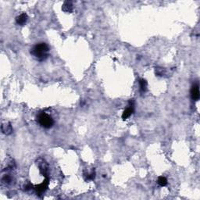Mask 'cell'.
<instances>
[{
  "label": "cell",
  "instance_id": "cell-10",
  "mask_svg": "<svg viewBox=\"0 0 200 200\" xmlns=\"http://www.w3.org/2000/svg\"><path fill=\"white\" fill-rule=\"evenodd\" d=\"M95 178H96V172H95V170H92L90 173H87V174L84 173V178H85L86 181L93 180V179H95Z\"/></svg>",
  "mask_w": 200,
  "mask_h": 200
},
{
  "label": "cell",
  "instance_id": "cell-1",
  "mask_svg": "<svg viewBox=\"0 0 200 200\" xmlns=\"http://www.w3.org/2000/svg\"><path fill=\"white\" fill-rule=\"evenodd\" d=\"M31 54L38 61H44L49 56V47L46 43L41 42L34 45L31 49Z\"/></svg>",
  "mask_w": 200,
  "mask_h": 200
},
{
  "label": "cell",
  "instance_id": "cell-12",
  "mask_svg": "<svg viewBox=\"0 0 200 200\" xmlns=\"http://www.w3.org/2000/svg\"><path fill=\"white\" fill-rule=\"evenodd\" d=\"M158 184H160V186H162V187L166 186V184H167V180H166V178H164V177H163V176L159 177Z\"/></svg>",
  "mask_w": 200,
  "mask_h": 200
},
{
  "label": "cell",
  "instance_id": "cell-4",
  "mask_svg": "<svg viewBox=\"0 0 200 200\" xmlns=\"http://www.w3.org/2000/svg\"><path fill=\"white\" fill-rule=\"evenodd\" d=\"M191 98L194 101H197L199 99V84H194L191 88Z\"/></svg>",
  "mask_w": 200,
  "mask_h": 200
},
{
  "label": "cell",
  "instance_id": "cell-8",
  "mask_svg": "<svg viewBox=\"0 0 200 200\" xmlns=\"http://www.w3.org/2000/svg\"><path fill=\"white\" fill-rule=\"evenodd\" d=\"M129 106H130V107L127 108L126 110H124V113H123L122 119H124V120H126L128 117H130V116H131V114L134 113V106H131L130 105Z\"/></svg>",
  "mask_w": 200,
  "mask_h": 200
},
{
  "label": "cell",
  "instance_id": "cell-9",
  "mask_svg": "<svg viewBox=\"0 0 200 200\" xmlns=\"http://www.w3.org/2000/svg\"><path fill=\"white\" fill-rule=\"evenodd\" d=\"M147 81L145 79L139 80V86H140L141 92H145L147 90Z\"/></svg>",
  "mask_w": 200,
  "mask_h": 200
},
{
  "label": "cell",
  "instance_id": "cell-2",
  "mask_svg": "<svg viewBox=\"0 0 200 200\" xmlns=\"http://www.w3.org/2000/svg\"><path fill=\"white\" fill-rule=\"evenodd\" d=\"M37 120H38V124H40L42 128H46V129H49L54 125L53 118L50 115L45 112L38 113V115L37 116Z\"/></svg>",
  "mask_w": 200,
  "mask_h": 200
},
{
  "label": "cell",
  "instance_id": "cell-6",
  "mask_svg": "<svg viewBox=\"0 0 200 200\" xmlns=\"http://www.w3.org/2000/svg\"><path fill=\"white\" fill-rule=\"evenodd\" d=\"M2 132L6 135H9L13 132V128L11 124L9 122L2 124Z\"/></svg>",
  "mask_w": 200,
  "mask_h": 200
},
{
  "label": "cell",
  "instance_id": "cell-11",
  "mask_svg": "<svg viewBox=\"0 0 200 200\" xmlns=\"http://www.w3.org/2000/svg\"><path fill=\"white\" fill-rule=\"evenodd\" d=\"M13 181V178L10 176V174H6L4 176L2 177V181L6 183V184H10Z\"/></svg>",
  "mask_w": 200,
  "mask_h": 200
},
{
  "label": "cell",
  "instance_id": "cell-3",
  "mask_svg": "<svg viewBox=\"0 0 200 200\" xmlns=\"http://www.w3.org/2000/svg\"><path fill=\"white\" fill-rule=\"evenodd\" d=\"M49 178H46V179H45L41 184H38L37 186H35V190H36L37 193H38V195L43 194V193L47 190V188H48L49 187Z\"/></svg>",
  "mask_w": 200,
  "mask_h": 200
},
{
  "label": "cell",
  "instance_id": "cell-5",
  "mask_svg": "<svg viewBox=\"0 0 200 200\" xmlns=\"http://www.w3.org/2000/svg\"><path fill=\"white\" fill-rule=\"evenodd\" d=\"M28 16L25 13H21L20 15H19L18 16H16V23L18 25H20V26H23L24 24H26L27 21H28Z\"/></svg>",
  "mask_w": 200,
  "mask_h": 200
},
{
  "label": "cell",
  "instance_id": "cell-7",
  "mask_svg": "<svg viewBox=\"0 0 200 200\" xmlns=\"http://www.w3.org/2000/svg\"><path fill=\"white\" fill-rule=\"evenodd\" d=\"M62 10L65 13H71L73 11V4L70 1H66L62 6Z\"/></svg>",
  "mask_w": 200,
  "mask_h": 200
}]
</instances>
